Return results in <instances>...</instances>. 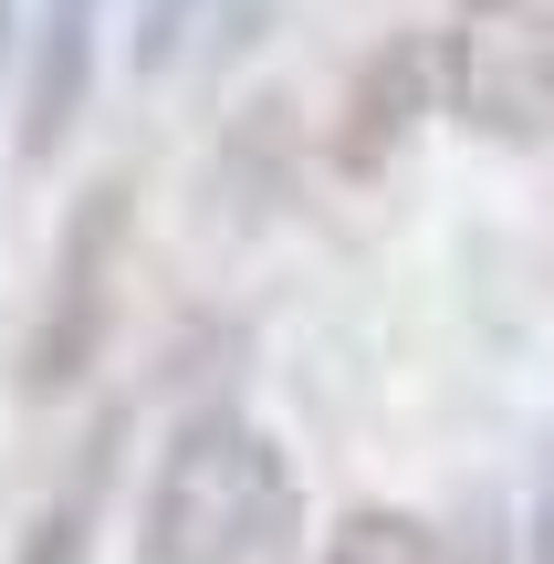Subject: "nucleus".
I'll return each mask as SVG.
<instances>
[{"instance_id":"4","label":"nucleus","mask_w":554,"mask_h":564,"mask_svg":"<svg viewBox=\"0 0 554 564\" xmlns=\"http://www.w3.org/2000/svg\"><path fill=\"white\" fill-rule=\"evenodd\" d=\"M439 84V42H388V53L356 74V95H346V126H335V167H388V147L419 126V95Z\"/></svg>"},{"instance_id":"2","label":"nucleus","mask_w":554,"mask_h":564,"mask_svg":"<svg viewBox=\"0 0 554 564\" xmlns=\"http://www.w3.org/2000/svg\"><path fill=\"white\" fill-rule=\"evenodd\" d=\"M439 95L471 137L544 147L554 137V0H460L439 32Z\"/></svg>"},{"instance_id":"8","label":"nucleus","mask_w":554,"mask_h":564,"mask_svg":"<svg viewBox=\"0 0 554 564\" xmlns=\"http://www.w3.org/2000/svg\"><path fill=\"white\" fill-rule=\"evenodd\" d=\"M137 21H146V32H137V42H146V63H157V53H167V42H178V21H188V0H146V11H137Z\"/></svg>"},{"instance_id":"11","label":"nucleus","mask_w":554,"mask_h":564,"mask_svg":"<svg viewBox=\"0 0 554 564\" xmlns=\"http://www.w3.org/2000/svg\"><path fill=\"white\" fill-rule=\"evenodd\" d=\"M0 32H11V0H0Z\"/></svg>"},{"instance_id":"10","label":"nucleus","mask_w":554,"mask_h":564,"mask_svg":"<svg viewBox=\"0 0 554 564\" xmlns=\"http://www.w3.org/2000/svg\"><path fill=\"white\" fill-rule=\"evenodd\" d=\"M439 564H502L492 544H439Z\"/></svg>"},{"instance_id":"5","label":"nucleus","mask_w":554,"mask_h":564,"mask_svg":"<svg viewBox=\"0 0 554 564\" xmlns=\"http://www.w3.org/2000/svg\"><path fill=\"white\" fill-rule=\"evenodd\" d=\"M84 74H95V0H53L42 11V63H32V116H21V158H53L63 126L84 105Z\"/></svg>"},{"instance_id":"3","label":"nucleus","mask_w":554,"mask_h":564,"mask_svg":"<svg viewBox=\"0 0 554 564\" xmlns=\"http://www.w3.org/2000/svg\"><path fill=\"white\" fill-rule=\"evenodd\" d=\"M116 241H126V178H105V188H84L74 230H63V262H53V293H42L32 366H21V387H32V398H63V387L95 366L105 303H116Z\"/></svg>"},{"instance_id":"9","label":"nucleus","mask_w":554,"mask_h":564,"mask_svg":"<svg viewBox=\"0 0 554 564\" xmlns=\"http://www.w3.org/2000/svg\"><path fill=\"white\" fill-rule=\"evenodd\" d=\"M534 564H554V470H544V502H534Z\"/></svg>"},{"instance_id":"1","label":"nucleus","mask_w":554,"mask_h":564,"mask_svg":"<svg viewBox=\"0 0 554 564\" xmlns=\"http://www.w3.org/2000/svg\"><path fill=\"white\" fill-rule=\"evenodd\" d=\"M146 564H304V491L272 429L209 408L167 440L146 491Z\"/></svg>"},{"instance_id":"6","label":"nucleus","mask_w":554,"mask_h":564,"mask_svg":"<svg viewBox=\"0 0 554 564\" xmlns=\"http://www.w3.org/2000/svg\"><path fill=\"white\" fill-rule=\"evenodd\" d=\"M105 449H116V429H105L95 449H84V470L42 502L32 544H21V564H84V533H95V491H105Z\"/></svg>"},{"instance_id":"7","label":"nucleus","mask_w":554,"mask_h":564,"mask_svg":"<svg viewBox=\"0 0 554 564\" xmlns=\"http://www.w3.org/2000/svg\"><path fill=\"white\" fill-rule=\"evenodd\" d=\"M325 564H439V533L409 523V512H346Z\"/></svg>"}]
</instances>
